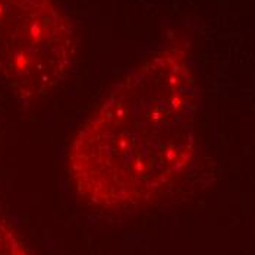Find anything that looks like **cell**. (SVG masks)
Wrapping results in <instances>:
<instances>
[{
    "mask_svg": "<svg viewBox=\"0 0 255 255\" xmlns=\"http://www.w3.org/2000/svg\"><path fill=\"white\" fill-rule=\"evenodd\" d=\"M198 88L185 54L158 51L107 94L72 139L78 192L103 207L142 204L172 186L195 155Z\"/></svg>",
    "mask_w": 255,
    "mask_h": 255,
    "instance_id": "obj_1",
    "label": "cell"
},
{
    "mask_svg": "<svg viewBox=\"0 0 255 255\" xmlns=\"http://www.w3.org/2000/svg\"><path fill=\"white\" fill-rule=\"evenodd\" d=\"M0 255H31L15 230L0 220Z\"/></svg>",
    "mask_w": 255,
    "mask_h": 255,
    "instance_id": "obj_3",
    "label": "cell"
},
{
    "mask_svg": "<svg viewBox=\"0 0 255 255\" xmlns=\"http://www.w3.org/2000/svg\"><path fill=\"white\" fill-rule=\"evenodd\" d=\"M75 62L74 26L54 0H0V78L19 99L47 96Z\"/></svg>",
    "mask_w": 255,
    "mask_h": 255,
    "instance_id": "obj_2",
    "label": "cell"
}]
</instances>
